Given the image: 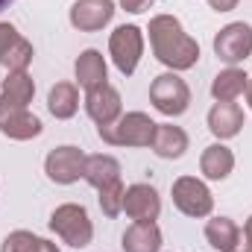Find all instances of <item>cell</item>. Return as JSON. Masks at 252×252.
Instances as JSON below:
<instances>
[{
	"label": "cell",
	"mask_w": 252,
	"mask_h": 252,
	"mask_svg": "<svg viewBox=\"0 0 252 252\" xmlns=\"http://www.w3.org/2000/svg\"><path fill=\"white\" fill-rule=\"evenodd\" d=\"M73 73H76L79 88H85V91H94V88L106 85V79H109L106 59H103V53H100V50H94V47H88V50H82V53L76 56Z\"/></svg>",
	"instance_id": "obj_13"
},
{
	"label": "cell",
	"mask_w": 252,
	"mask_h": 252,
	"mask_svg": "<svg viewBox=\"0 0 252 252\" xmlns=\"http://www.w3.org/2000/svg\"><path fill=\"white\" fill-rule=\"evenodd\" d=\"M208 129L220 141L235 138L244 129V109L238 103H214L208 112Z\"/></svg>",
	"instance_id": "obj_14"
},
{
	"label": "cell",
	"mask_w": 252,
	"mask_h": 252,
	"mask_svg": "<svg viewBox=\"0 0 252 252\" xmlns=\"http://www.w3.org/2000/svg\"><path fill=\"white\" fill-rule=\"evenodd\" d=\"M235 252H252V247L247 244V241H244V232H241V244L235 247Z\"/></svg>",
	"instance_id": "obj_30"
},
{
	"label": "cell",
	"mask_w": 252,
	"mask_h": 252,
	"mask_svg": "<svg viewBox=\"0 0 252 252\" xmlns=\"http://www.w3.org/2000/svg\"><path fill=\"white\" fill-rule=\"evenodd\" d=\"M150 44L161 64L170 70H190L199 62V44L190 38L179 18L173 15H156L150 21Z\"/></svg>",
	"instance_id": "obj_1"
},
{
	"label": "cell",
	"mask_w": 252,
	"mask_h": 252,
	"mask_svg": "<svg viewBox=\"0 0 252 252\" xmlns=\"http://www.w3.org/2000/svg\"><path fill=\"white\" fill-rule=\"evenodd\" d=\"M124 252H158L161 250V232L156 223H132L121 238Z\"/></svg>",
	"instance_id": "obj_19"
},
{
	"label": "cell",
	"mask_w": 252,
	"mask_h": 252,
	"mask_svg": "<svg viewBox=\"0 0 252 252\" xmlns=\"http://www.w3.org/2000/svg\"><path fill=\"white\" fill-rule=\"evenodd\" d=\"M82 167H85V153L73 144L50 150V156L44 158V173L56 185H73L82 176Z\"/></svg>",
	"instance_id": "obj_8"
},
{
	"label": "cell",
	"mask_w": 252,
	"mask_h": 252,
	"mask_svg": "<svg viewBox=\"0 0 252 252\" xmlns=\"http://www.w3.org/2000/svg\"><path fill=\"white\" fill-rule=\"evenodd\" d=\"M156 126L158 124H153L150 115H144V112H126L115 124L97 126V135L112 147H150Z\"/></svg>",
	"instance_id": "obj_2"
},
{
	"label": "cell",
	"mask_w": 252,
	"mask_h": 252,
	"mask_svg": "<svg viewBox=\"0 0 252 252\" xmlns=\"http://www.w3.org/2000/svg\"><path fill=\"white\" fill-rule=\"evenodd\" d=\"M41 121L27 112L24 106H15L9 103L6 97H0V132L12 141H30V138H38L41 135Z\"/></svg>",
	"instance_id": "obj_9"
},
{
	"label": "cell",
	"mask_w": 252,
	"mask_h": 252,
	"mask_svg": "<svg viewBox=\"0 0 252 252\" xmlns=\"http://www.w3.org/2000/svg\"><path fill=\"white\" fill-rule=\"evenodd\" d=\"M82 179H85L88 185H94L97 190L106 188V185H112V182L121 179V161H118L115 156H106V153H100V156H85Z\"/></svg>",
	"instance_id": "obj_16"
},
{
	"label": "cell",
	"mask_w": 252,
	"mask_h": 252,
	"mask_svg": "<svg viewBox=\"0 0 252 252\" xmlns=\"http://www.w3.org/2000/svg\"><path fill=\"white\" fill-rule=\"evenodd\" d=\"M0 252H59V247L50 244V241H44V238H38V235H32V232L18 229V232H12V235L3 238Z\"/></svg>",
	"instance_id": "obj_23"
},
{
	"label": "cell",
	"mask_w": 252,
	"mask_h": 252,
	"mask_svg": "<svg viewBox=\"0 0 252 252\" xmlns=\"http://www.w3.org/2000/svg\"><path fill=\"white\" fill-rule=\"evenodd\" d=\"M85 112H88V118L97 126L115 124V121L121 118V112H124L121 94L106 82V85H100V88H94V91L85 94Z\"/></svg>",
	"instance_id": "obj_12"
},
{
	"label": "cell",
	"mask_w": 252,
	"mask_h": 252,
	"mask_svg": "<svg viewBox=\"0 0 252 252\" xmlns=\"http://www.w3.org/2000/svg\"><path fill=\"white\" fill-rule=\"evenodd\" d=\"M109 53H112L115 67L124 76H132L138 62H141V53H144V32H141V27H135V24L118 27L112 32V38H109Z\"/></svg>",
	"instance_id": "obj_5"
},
{
	"label": "cell",
	"mask_w": 252,
	"mask_h": 252,
	"mask_svg": "<svg viewBox=\"0 0 252 252\" xmlns=\"http://www.w3.org/2000/svg\"><path fill=\"white\" fill-rule=\"evenodd\" d=\"M32 62V44L24 38V35H18L15 41H12V47L6 50V56L0 59V64L9 70V73H15V70H27Z\"/></svg>",
	"instance_id": "obj_24"
},
{
	"label": "cell",
	"mask_w": 252,
	"mask_h": 252,
	"mask_svg": "<svg viewBox=\"0 0 252 252\" xmlns=\"http://www.w3.org/2000/svg\"><path fill=\"white\" fill-rule=\"evenodd\" d=\"M244 241H247V244L252 247V217L247 220V226H244Z\"/></svg>",
	"instance_id": "obj_29"
},
{
	"label": "cell",
	"mask_w": 252,
	"mask_h": 252,
	"mask_svg": "<svg viewBox=\"0 0 252 252\" xmlns=\"http://www.w3.org/2000/svg\"><path fill=\"white\" fill-rule=\"evenodd\" d=\"M32 94H35V82H32V76L27 70H15V73H9L3 79V94L0 97H6L15 106H24L27 109L32 103Z\"/></svg>",
	"instance_id": "obj_22"
},
{
	"label": "cell",
	"mask_w": 252,
	"mask_h": 252,
	"mask_svg": "<svg viewBox=\"0 0 252 252\" xmlns=\"http://www.w3.org/2000/svg\"><path fill=\"white\" fill-rule=\"evenodd\" d=\"M150 147H153V153H156L158 158H182L185 150H188V132H185L182 126L158 124Z\"/></svg>",
	"instance_id": "obj_15"
},
{
	"label": "cell",
	"mask_w": 252,
	"mask_h": 252,
	"mask_svg": "<svg viewBox=\"0 0 252 252\" xmlns=\"http://www.w3.org/2000/svg\"><path fill=\"white\" fill-rule=\"evenodd\" d=\"M150 103H153L161 115H167V118H179V115H185L188 106H190L188 82H185L176 70L156 76L153 85H150Z\"/></svg>",
	"instance_id": "obj_4"
},
{
	"label": "cell",
	"mask_w": 252,
	"mask_h": 252,
	"mask_svg": "<svg viewBox=\"0 0 252 252\" xmlns=\"http://www.w3.org/2000/svg\"><path fill=\"white\" fill-rule=\"evenodd\" d=\"M247 82H250V76H247L241 67H226V70H220V73L214 76V82H211V97H214L217 103H235L241 94H247Z\"/></svg>",
	"instance_id": "obj_18"
},
{
	"label": "cell",
	"mask_w": 252,
	"mask_h": 252,
	"mask_svg": "<svg viewBox=\"0 0 252 252\" xmlns=\"http://www.w3.org/2000/svg\"><path fill=\"white\" fill-rule=\"evenodd\" d=\"M124 211L126 217L135 220V223H156L158 214H161V196L147 182L129 185L124 193Z\"/></svg>",
	"instance_id": "obj_10"
},
{
	"label": "cell",
	"mask_w": 252,
	"mask_h": 252,
	"mask_svg": "<svg viewBox=\"0 0 252 252\" xmlns=\"http://www.w3.org/2000/svg\"><path fill=\"white\" fill-rule=\"evenodd\" d=\"M173 205L185 217H208L214 211V196L196 176H179L173 182Z\"/></svg>",
	"instance_id": "obj_6"
},
{
	"label": "cell",
	"mask_w": 252,
	"mask_h": 252,
	"mask_svg": "<svg viewBox=\"0 0 252 252\" xmlns=\"http://www.w3.org/2000/svg\"><path fill=\"white\" fill-rule=\"evenodd\" d=\"M214 53L217 59L226 64L247 62L252 56V27L244 21L226 24L217 35H214Z\"/></svg>",
	"instance_id": "obj_7"
},
{
	"label": "cell",
	"mask_w": 252,
	"mask_h": 252,
	"mask_svg": "<svg viewBox=\"0 0 252 252\" xmlns=\"http://www.w3.org/2000/svg\"><path fill=\"white\" fill-rule=\"evenodd\" d=\"M247 103H250V109H252V79L247 82Z\"/></svg>",
	"instance_id": "obj_31"
},
{
	"label": "cell",
	"mask_w": 252,
	"mask_h": 252,
	"mask_svg": "<svg viewBox=\"0 0 252 252\" xmlns=\"http://www.w3.org/2000/svg\"><path fill=\"white\" fill-rule=\"evenodd\" d=\"M12 3H15V0H0V12H3V9H9Z\"/></svg>",
	"instance_id": "obj_32"
},
{
	"label": "cell",
	"mask_w": 252,
	"mask_h": 252,
	"mask_svg": "<svg viewBox=\"0 0 252 252\" xmlns=\"http://www.w3.org/2000/svg\"><path fill=\"white\" fill-rule=\"evenodd\" d=\"M47 109L56 121H67L79 109V91L73 82H56L47 94Z\"/></svg>",
	"instance_id": "obj_21"
},
{
	"label": "cell",
	"mask_w": 252,
	"mask_h": 252,
	"mask_svg": "<svg viewBox=\"0 0 252 252\" xmlns=\"http://www.w3.org/2000/svg\"><path fill=\"white\" fill-rule=\"evenodd\" d=\"M205 241L217 252H235L241 244V229L232 217H214L205 223Z\"/></svg>",
	"instance_id": "obj_20"
},
{
	"label": "cell",
	"mask_w": 252,
	"mask_h": 252,
	"mask_svg": "<svg viewBox=\"0 0 252 252\" xmlns=\"http://www.w3.org/2000/svg\"><path fill=\"white\" fill-rule=\"evenodd\" d=\"M18 38V30L12 24H0V59L6 56V50L12 47V41Z\"/></svg>",
	"instance_id": "obj_26"
},
{
	"label": "cell",
	"mask_w": 252,
	"mask_h": 252,
	"mask_svg": "<svg viewBox=\"0 0 252 252\" xmlns=\"http://www.w3.org/2000/svg\"><path fill=\"white\" fill-rule=\"evenodd\" d=\"M153 0H121V6H124L126 12H132V15H138V12H144L147 6H150Z\"/></svg>",
	"instance_id": "obj_27"
},
{
	"label": "cell",
	"mask_w": 252,
	"mask_h": 252,
	"mask_svg": "<svg viewBox=\"0 0 252 252\" xmlns=\"http://www.w3.org/2000/svg\"><path fill=\"white\" fill-rule=\"evenodd\" d=\"M50 232H56L67 247L82 250L91 244L94 238V223L88 217V211L76 202H64L50 214Z\"/></svg>",
	"instance_id": "obj_3"
},
{
	"label": "cell",
	"mask_w": 252,
	"mask_h": 252,
	"mask_svg": "<svg viewBox=\"0 0 252 252\" xmlns=\"http://www.w3.org/2000/svg\"><path fill=\"white\" fill-rule=\"evenodd\" d=\"M124 193H126V188L121 179L106 185V188H100V208H103L106 217H118L124 211Z\"/></svg>",
	"instance_id": "obj_25"
},
{
	"label": "cell",
	"mask_w": 252,
	"mask_h": 252,
	"mask_svg": "<svg viewBox=\"0 0 252 252\" xmlns=\"http://www.w3.org/2000/svg\"><path fill=\"white\" fill-rule=\"evenodd\" d=\"M115 18V0H76L70 6V24L79 32H97Z\"/></svg>",
	"instance_id": "obj_11"
},
{
	"label": "cell",
	"mask_w": 252,
	"mask_h": 252,
	"mask_svg": "<svg viewBox=\"0 0 252 252\" xmlns=\"http://www.w3.org/2000/svg\"><path fill=\"white\" fill-rule=\"evenodd\" d=\"M199 170L205 179L211 182H223L232 170H235V153L223 144H211L202 150V158H199Z\"/></svg>",
	"instance_id": "obj_17"
},
{
	"label": "cell",
	"mask_w": 252,
	"mask_h": 252,
	"mask_svg": "<svg viewBox=\"0 0 252 252\" xmlns=\"http://www.w3.org/2000/svg\"><path fill=\"white\" fill-rule=\"evenodd\" d=\"M208 6H211L214 12H232V9L238 6V0H208Z\"/></svg>",
	"instance_id": "obj_28"
}]
</instances>
